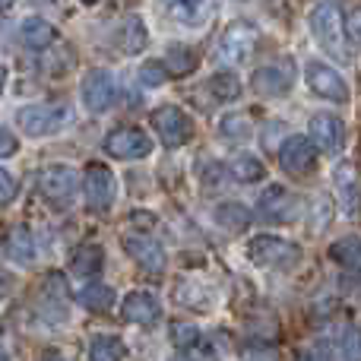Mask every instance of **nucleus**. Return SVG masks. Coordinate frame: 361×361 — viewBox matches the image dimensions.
Here are the masks:
<instances>
[{
	"label": "nucleus",
	"instance_id": "f257e3e1",
	"mask_svg": "<svg viewBox=\"0 0 361 361\" xmlns=\"http://www.w3.org/2000/svg\"><path fill=\"white\" fill-rule=\"evenodd\" d=\"M311 32H314V42L320 44V51H324L326 57H333V61H339V63H349V44H345L349 35H345V19L336 4L324 0V4L314 6Z\"/></svg>",
	"mask_w": 361,
	"mask_h": 361
},
{
	"label": "nucleus",
	"instance_id": "f8f14e48",
	"mask_svg": "<svg viewBox=\"0 0 361 361\" xmlns=\"http://www.w3.org/2000/svg\"><path fill=\"white\" fill-rule=\"evenodd\" d=\"M307 137L317 146L320 156H336L345 146V124L336 114H314L307 124Z\"/></svg>",
	"mask_w": 361,
	"mask_h": 361
},
{
	"label": "nucleus",
	"instance_id": "37998d69",
	"mask_svg": "<svg viewBox=\"0 0 361 361\" xmlns=\"http://www.w3.org/2000/svg\"><path fill=\"white\" fill-rule=\"evenodd\" d=\"M13 6V0H0V10H10Z\"/></svg>",
	"mask_w": 361,
	"mask_h": 361
},
{
	"label": "nucleus",
	"instance_id": "4468645a",
	"mask_svg": "<svg viewBox=\"0 0 361 361\" xmlns=\"http://www.w3.org/2000/svg\"><path fill=\"white\" fill-rule=\"evenodd\" d=\"M317 162V146L311 137H286L279 146V165L288 175H307Z\"/></svg>",
	"mask_w": 361,
	"mask_h": 361
},
{
	"label": "nucleus",
	"instance_id": "ea45409f",
	"mask_svg": "<svg viewBox=\"0 0 361 361\" xmlns=\"http://www.w3.org/2000/svg\"><path fill=\"white\" fill-rule=\"evenodd\" d=\"M35 361H67V358H61L57 352H42V355H38Z\"/></svg>",
	"mask_w": 361,
	"mask_h": 361
},
{
	"label": "nucleus",
	"instance_id": "412c9836",
	"mask_svg": "<svg viewBox=\"0 0 361 361\" xmlns=\"http://www.w3.org/2000/svg\"><path fill=\"white\" fill-rule=\"evenodd\" d=\"M19 42L32 51H44L57 42V29L48 23V19L29 16V19H23V25H19Z\"/></svg>",
	"mask_w": 361,
	"mask_h": 361
},
{
	"label": "nucleus",
	"instance_id": "a878e982",
	"mask_svg": "<svg viewBox=\"0 0 361 361\" xmlns=\"http://www.w3.org/2000/svg\"><path fill=\"white\" fill-rule=\"evenodd\" d=\"M228 171H231V178L244 180V184H254V180L267 178V169H263V162L257 156H250V152H238V156H231Z\"/></svg>",
	"mask_w": 361,
	"mask_h": 361
},
{
	"label": "nucleus",
	"instance_id": "a18cd8bd",
	"mask_svg": "<svg viewBox=\"0 0 361 361\" xmlns=\"http://www.w3.org/2000/svg\"><path fill=\"white\" fill-rule=\"evenodd\" d=\"M82 4H95V0H82Z\"/></svg>",
	"mask_w": 361,
	"mask_h": 361
},
{
	"label": "nucleus",
	"instance_id": "2f4dec72",
	"mask_svg": "<svg viewBox=\"0 0 361 361\" xmlns=\"http://www.w3.org/2000/svg\"><path fill=\"white\" fill-rule=\"evenodd\" d=\"M250 121L244 118V114H225L222 121H219V133H222L225 140H235V143H241V140L250 137Z\"/></svg>",
	"mask_w": 361,
	"mask_h": 361
},
{
	"label": "nucleus",
	"instance_id": "e433bc0d",
	"mask_svg": "<svg viewBox=\"0 0 361 361\" xmlns=\"http://www.w3.org/2000/svg\"><path fill=\"white\" fill-rule=\"evenodd\" d=\"M171 336H175V343L178 345H193V343H200V333H197V326L193 324H178V326H171Z\"/></svg>",
	"mask_w": 361,
	"mask_h": 361
},
{
	"label": "nucleus",
	"instance_id": "473e14b6",
	"mask_svg": "<svg viewBox=\"0 0 361 361\" xmlns=\"http://www.w3.org/2000/svg\"><path fill=\"white\" fill-rule=\"evenodd\" d=\"M165 80H169V67L162 61H146L140 67V82L143 86H162Z\"/></svg>",
	"mask_w": 361,
	"mask_h": 361
},
{
	"label": "nucleus",
	"instance_id": "c85d7f7f",
	"mask_svg": "<svg viewBox=\"0 0 361 361\" xmlns=\"http://www.w3.org/2000/svg\"><path fill=\"white\" fill-rule=\"evenodd\" d=\"M206 89L212 92L216 102H235L241 95V80L235 73H216V76H209Z\"/></svg>",
	"mask_w": 361,
	"mask_h": 361
},
{
	"label": "nucleus",
	"instance_id": "f3484780",
	"mask_svg": "<svg viewBox=\"0 0 361 361\" xmlns=\"http://www.w3.org/2000/svg\"><path fill=\"white\" fill-rule=\"evenodd\" d=\"M295 206H298V200L292 197V190H288V187L269 184L267 190L260 193L257 212H260V219H267V222H292Z\"/></svg>",
	"mask_w": 361,
	"mask_h": 361
},
{
	"label": "nucleus",
	"instance_id": "1a4fd4ad",
	"mask_svg": "<svg viewBox=\"0 0 361 361\" xmlns=\"http://www.w3.org/2000/svg\"><path fill=\"white\" fill-rule=\"evenodd\" d=\"M105 152L111 159H121V162H137V159H146L152 152V140L140 127H118L105 137Z\"/></svg>",
	"mask_w": 361,
	"mask_h": 361
},
{
	"label": "nucleus",
	"instance_id": "393cba45",
	"mask_svg": "<svg viewBox=\"0 0 361 361\" xmlns=\"http://www.w3.org/2000/svg\"><path fill=\"white\" fill-rule=\"evenodd\" d=\"M330 257L345 269H361V235H345L330 244Z\"/></svg>",
	"mask_w": 361,
	"mask_h": 361
},
{
	"label": "nucleus",
	"instance_id": "20e7f679",
	"mask_svg": "<svg viewBox=\"0 0 361 361\" xmlns=\"http://www.w3.org/2000/svg\"><path fill=\"white\" fill-rule=\"evenodd\" d=\"M257 42H260L257 25L254 23H244V19H235V23L222 32V38H219L216 57L222 63H228V67L247 63L250 57H254V51H257Z\"/></svg>",
	"mask_w": 361,
	"mask_h": 361
},
{
	"label": "nucleus",
	"instance_id": "5701e85b",
	"mask_svg": "<svg viewBox=\"0 0 361 361\" xmlns=\"http://www.w3.org/2000/svg\"><path fill=\"white\" fill-rule=\"evenodd\" d=\"M89 361H124L127 358V345L121 336L114 333H95L89 339Z\"/></svg>",
	"mask_w": 361,
	"mask_h": 361
},
{
	"label": "nucleus",
	"instance_id": "7c9ffc66",
	"mask_svg": "<svg viewBox=\"0 0 361 361\" xmlns=\"http://www.w3.org/2000/svg\"><path fill=\"white\" fill-rule=\"evenodd\" d=\"M330 216H333V200L330 197H314L311 200V212H307V228L311 235H320V231L330 228Z\"/></svg>",
	"mask_w": 361,
	"mask_h": 361
},
{
	"label": "nucleus",
	"instance_id": "4c0bfd02",
	"mask_svg": "<svg viewBox=\"0 0 361 361\" xmlns=\"http://www.w3.org/2000/svg\"><path fill=\"white\" fill-rule=\"evenodd\" d=\"M345 35H349V42L355 44V48H361V6H355V10L345 16Z\"/></svg>",
	"mask_w": 361,
	"mask_h": 361
},
{
	"label": "nucleus",
	"instance_id": "6ab92c4d",
	"mask_svg": "<svg viewBox=\"0 0 361 361\" xmlns=\"http://www.w3.org/2000/svg\"><path fill=\"white\" fill-rule=\"evenodd\" d=\"M149 44V29L140 16H124L114 29V48L124 51V54H140V51Z\"/></svg>",
	"mask_w": 361,
	"mask_h": 361
},
{
	"label": "nucleus",
	"instance_id": "9b49d317",
	"mask_svg": "<svg viewBox=\"0 0 361 361\" xmlns=\"http://www.w3.org/2000/svg\"><path fill=\"white\" fill-rule=\"evenodd\" d=\"M305 80H307V86H311V92L320 95V99L336 102V105L349 102V82H345L333 67H326V63L311 61L305 67Z\"/></svg>",
	"mask_w": 361,
	"mask_h": 361
},
{
	"label": "nucleus",
	"instance_id": "6e6552de",
	"mask_svg": "<svg viewBox=\"0 0 361 361\" xmlns=\"http://www.w3.org/2000/svg\"><path fill=\"white\" fill-rule=\"evenodd\" d=\"M152 130L159 133L162 146L178 149V146L190 143L193 137V121L187 118V111H180L178 105H162L152 111Z\"/></svg>",
	"mask_w": 361,
	"mask_h": 361
},
{
	"label": "nucleus",
	"instance_id": "58836bf2",
	"mask_svg": "<svg viewBox=\"0 0 361 361\" xmlns=\"http://www.w3.org/2000/svg\"><path fill=\"white\" fill-rule=\"evenodd\" d=\"M16 152H19L16 137H13V133L0 124V159H10V156H16Z\"/></svg>",
	"mask_w": 361,
	"mask_h": 361
},
{
	"label": "nucleus",
	"instance_id": "72a5a7b5",
	"mask_svg": "<svg viewBox=\"0 0 361 361\" xmlns=\"http://www.w3.org/2000/svg\"><path fill=\"white\" fill-rule=\"evenodd\" d=\"M16 190H19L16 178H13L6 169H0V209H4V206H10L13 200H16Z\"/></svg>",
	"mask_w": 361,
	"mask_h": 361
},
{
	"label": "nucleus",
	"instance_id": "a211bd4d",
	"mask_svg": "<svg viewBox=\"0 0 361 361\" xmlns=\"http://www.w3.org/2000/svg\"><path fill=\"white\" fill-rule=\"evenodd\" d=\"M121 317L127 324H156L162 317V305H159V298L152 292L133 288V292H127L124 305H121Z\"/></svg>",
	"mask_w": 361,
	"mask_h": 361
},
{
	"label": "nucleus",
	"instance_id": "9d476101",
	"mask_svg": "<svg viewBox=\"0 0 361 361\" xmlns=\"http://www.w3.org/2000/svg\"><path fill=\"white\" fill-rule=\"evenodd\" d=\"M118 99V82L108 70H89L82 76V105L89 114H105Z\"/></svg>",
	"mask_w": 361,
	"mask_h": 361
},
{
	"label": "nucleus",
	"instance_id": "0eeeda50",
	"mask_svg": "<svg viewBox=\"0 0 361 361\" xmlns=\"http://www.w3.org/2000/svg\"><path fill=\"white\" fill-rule=\"evenodd\" d=\"M82 193H86V206L92 212H108L118 200V178L102 162H92L82 175Z\"/></svg>",
	"mask_w": 361,
	"mask_h": 361
},
{
	"label": "nucleus",
	"instance_id": "dca6fc26",
	"mask_svg": "<svg viewBox=\"0 0 361 361\" xmlns=\"http://www.w3.org/2000/svg\"><path fill=\"white\" fill-rule=\"evenodd\" d=\"M333 190H336V203L345 216H355L361 203V178L352 162H339L333 169Z\"/></svg>",
	"mask_w": 361,
	"mask_h": 361
},
{
	"label": "nucleus",
	"instance_id": "7ed1b4c3",
	"mask_svg": "<svg viewBox=\"0 0 361 361\" xmlns=\"http://www.w3.org/2000/svg\"><path fill=\"white\" fill-rule=\"evenodd\" d=\"M247 260L263 269H292L301 260V247L279 235H254L247 241Z\"/></svg>",
	"mask_w": 361,
	"mask_h": 361
},
{
	"label": "nucleus",
	"instance_id": "f03ea898",
	"mask_svg": "<svg viewBox=\"0 0 361 361\" xmlns=\"http://www.w3.org/2000/svg\"><path fill=\"white\" fill-rule=\"evenodd\" d=\"M73 121V108L70 102H38V105H25L16 111V124L25 137H54Z\"/></svg>",
	"mask_w": 361,
	"mask_h": 361
},
{
	"label": "nucleus",
	"instance_id": "c756f323",
	"mask_svg": "<svg viewBox=\"0 0 361 361\" xmlns=\"http://www.w3.org/2000/svg\"><path fill=\"white\" fill-rule=\"evenodd\" d=\"M333 345H336V355H343L345 361H361V326H343Z\"/></svg>",
	"mask_w": 361,
	"mask_h": 361
},
{
	"label": "nucleus",
	"instance_id": "b1692460",
	"mask_svg": "<svg viewBox=\"0 0 361 361\" xmlns=\"http://www.w3.org/2000/svg\"><path fill=\"white\" fill-rule=\"evenodd\" d=\"M76 301H80L86 311L102 314L114 305V292L105 286V282H86V286L80 288V295H76Z\"/></svg>",
	"mask_w": 361,
	"mask_h": 361
},
{
	"label": "nucleus",
	"instance_id": "423d86ee",
	"mask_svg": "<svg viewBox=\"0 0 361 361\" xmlns=\"http://www.w3.org/2000/svg\"><path fill=\"white\" fill-rule=\"evenodd\" d=\"M254 92H260L263 99H282V95L292 92L295 86V63L288 57H276V61L263 63L254 70V80H250Z\"/></svg>",
	"mask_w": 361,
	"mask_h": 361
},
{
	"label": "nucleus",
	"instance_id": "4be33fe9",
	"mask_svg": "<svg viewBox=\"0 0 361 361\" xmlns=\"http://www.w3.org/2000/svg\"><path fill=\"white\" fill-rule=\"evenodd\" d=\"M102 267H105V250H102V244H95V241L80 244V247H76V254L70 257V273L82 276V279L95 276Z\"/></svg>",
	"mask_w": 361,
	"mask_h": 361
},
{
	"label": "nucleus",
	"instance_id": "aec40b11",
	"mask_svg": "<svg viewBox=\"0 0 361 361\" xmlns=\"http://www.w3.org/2000/svg\"><path fill=\"white\" fill-rule=\"evenodd\" d=\"M4 254L10 257L16 267H29L35 260V238L25 225H13L4 235Z\"/></svg>",
	"mask_w": 361,
	"mask_h": 361
},
{
	"label": "nucleus",
	"instance_id": "bb28decb",
	"mask_svg": "<svg viewBox=\"0 0 361 361\" xmlns=\"http://www.w3.org/2000/svg\"><path fill=\"white\" fill-rule=\"evenodd\" d=\"M216 222L225 231H244L254 219H250V209L244 203H222V206H216Z\"/></svg>",
	"mask_w": 361,
	"mask_h": 361
},
{
	"label": "nucleus",
	"instance_id": "79ce46f5",
	"mask_svg": "<svg viewBox=\"0 0 361 361\" xmlns=\"http://www.w3.org/2000/svg\"><path fill=\"white\" fill-rule=\"evenodd\" d=\"M169 361H193V355H171Z\"/></svg>",
	"mask_w": 361,
	"mask_h": 361
},
{
	"label": "nucleus",
	"instance_id": "ddd939ff",
	"mask_svg": "<svg viewBox=\"0 0 361 361\" xmlns=\"http://www.w3.org/2000/svg\"><path fill=\"white\" fill-rule=\"evenodd\" d=\"M124 250L130 254V260L137 263V267L146 269V273H162V269L169 267V257H165L162 244H159L152 235H146V231H133V235H127Z\"/></svg>",
	"mask_w": 361,
	"mask_h": 361
},
{
	"label": "nucleus",
	"instance_id": "c9c22d12",
	"mask_svg": "<svg viewBox=\"0 0 361 361\" xmlns=\"http://www.w3.org/2000/svg\"><path fill=\"white\" fill-rule=\"evenodd\" d=\"M298 361H336V345L317 343V345H311V349H307Z\"/></svg>",
	"mask_w": 361,
	"mask_h": 361
},
{
	"label": "nucleus",
	"instance_id": "a19ab883",
	"mask_svg": "<svg viewBox=\"0 0 361 361\" xmlns=\"http://www.w3.org/2000/svg\"><path fill=\"white\" fill-rule=\"evenodd\" d=\"M4 86H6V67H0V92H4Z\"/></svg>",
	"mask_w": 361,
	"mask_h": 361
},
{
	"label": "nucleus",
	"instance_id": "2eb2a0df",
	"mask_svg": "<svg viewBox=\"0 0 361 361\" xmlns=\"http://www.w3.org/2000/svg\"><path fill=\"white\" fill-rule=\"evenodd\" d=\"M162 6L178 25H187V29H203V25L216 16L219 0H162Z\"/></svg>",
	"mask_w": 361,
	"mask_h": 361
},
{
	"label": "nucleus",
	"instance_id": "39448f33",
	"mask_svg": "<svg viewBox=\"0 0 361 361\" xmlns=\"http://www.w3.org/2000/svg\"><path fill=\"white\" fill-rule=\"evenodd\" d=\"M38 193H42L51 206L63 209V206H70L76 200V193H80V171L63 162L48 165V169L38 175Z\"/></svg>",
	"mask_w": 361,
	"mask_h": 361
},
{
	"label": "nucleus",
	"instance_id": "cd10ccee",
	"mask_svg": "<svg viewBox=\"0 0 361 361\" xmlns=\"http://www.w3.org/2000/svg\"><path fill=\"white\" fill-rule=\"evenodd\" d=\"M165 67H169V76H187L193 67H197V57H193L190 48H184V44H171L169 51H165Z\"/></svg>",
	"mask_w": 361,
	"mask_h": 361
},
{
	"label": "nucleus",
	"instance_id": "f704fd0d",
	"mask_svg": "<svg viewBox=\"0 0 361 361\" xmlns=\"http://www.w3.org/2000/svg\"><path fill=\"white\" fill-rule=\"evenodd\" d=\"M241 361H279V352L273 345H247L241 352Z\"/></svg>",
	"mask_w": 361,
	"mask_h": 361
},
{
	"label": "nucleus",
	"instance_id": "c03bdc74",
	"mask_svg": "<svg viewBox=\"0 0 361 361\" xmlns=\"http://www.w3.org/2000/svg\"><path fill=\"white\" fill-rule=\"evenodd\" d=\"M0 361H10V358H6V352H4V349H0Z\"/></svg>",
	"mask_w": 361,
	"mask_h": 361
}]
</instances>
